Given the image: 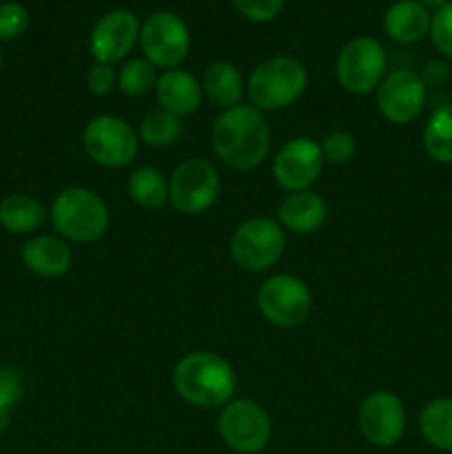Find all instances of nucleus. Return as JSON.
Returning a JSON list of instances; mask_svg holds the SVG:
<instances>
[{
    "instance_id": "nucleus-7",
    "label": "nucleus",
    "mask_w": 452,
    "mask_h": 454,
    "mask_svg": "<svg viewBox=\"0 0 452 454\" xmlns=\"http://www.w3.org/2000/svg\"><path fill=\"white\" fill-rule=\"evenodd\" d=\"M220 171L204 158L180 162L168 180V204L182 215H199L220 198Z\"/></svg>"
},
{
    "instance_id": "nucleus-11",
    "label": "nucleus",
    "mask_w": 452,
    "mask_h": 454,
    "mask_svg": "<svg viewBox=\"0 0 452 454\" xmlns=\"http://www.w3.org/2000/svg\"><path fill=\"white\" fill-rule=\"evenodd\" d=\"M140 47L153 67L177 69L191 51L189 25L173 12L151 13L140 27Z\"/></svg>"
},
{
    "instance_id": "nucleus-17",
    "label": "nucleus",
    "mask_w": 452,
    "mask_h": 454,
    "mask_svg": "<svg viewBox=\"0 0 452 454\" xmlns=\"http://www.w3.org/2000/svg\"><path fill=\"white\" fill-rule=\"evenodd\" d=\"M328 220V204L315 191L288 193L277 208V222L282 229L297 235H308L322 229Z\"/></svg>"
},
{
    "instance_id": "nucleus-24",
    "label": "nucleus",
    "mask_w": 452,
    "mask_h": 454,
    "mask_svg": "<svg viewBox=\"0 0 452 454\" xmlns=\"http://www.w3.org/2000/svg\"><path fill=\"white\" fill-rule=\"evenodd\" d=\"M424 149L434 162L452 164V105H441L430 114L424 127Z\"/></svg>"
},
{
    "instance_id": "nucleus-27",
    "label": "nucleus",
    "mask_w": 452,
    "mask_h": 454,
    "mask_svg": "<svg viewBox=\"0 0 452 454\" xmlns=\"http://www.w3.org/2000/svg\"><path fill=\"white\" fill-rule=\"evenodd\" d=\"M22 397V375L12 366H0V433L9 426L12 408Z\"/></svg>"
},
{
    "instance_id": "nucleus-15",
    "label": "nucleus",
    "mask_w": 452,
    "mask_h": 454,
    "mask_svg": "<svg viewBox=\"0 0 452 454\" xmlns=\"http://www.w3.org/2000/svg\"><path fill=\"white\" fill-rule=\"evenodd\" d=\"M142 22L129 9H111L100 16L89 34V51L96 62H115L124 60L140 43Z\"/></svg>"
},
{
    "instance_id": "nucleus-16",
    "label": "nucleus",
    "mask_w": 452,
    "mask_h": 454,
    "mask_svg": "<svg viewBox=\"0 0 452 454\" xmlns=\"http://www.w3.org/2000/svg\"><path fill=\"white\" fill-rule=\"evenodd\" d=\"M155 98H158L160 109L168 111L177 118H184L199 109L204 93L202 84L193 74L184 69H167L158 75Z\"/></svg>"
},
{
    "instance_id": "nucleus-21",
    "label": "nucleus",
    "mask_w": 452,
    "mask_h": 454,
    "mask_svg": "<svg viewBox=\"0 0 452 454\" xmlns=\"http://www.w3.org/2000/svg\"><path fill=\"white\" fill-rule=\"evenodd\" d=\"M44 220H47V208L34 195L12 193L0 202V226L9 233H34Z\"/></svg>"
},
{
    "instance_id": "nucleus-22",
    "label": "nucleus",
    "mask_w": 452,
    "mask_h": 454,
    "mask_svg": "<svg viewBox=\"0 0 452 454\" xmlns=\"http://www.w3.org/2000/svg\"><path fill=\"white\" fill-rule=\"evenodd\" d=\"M419 433L437 450L452 452V397H437L421 408Z\"/></svg>"
},
{
    "instance_id": "nucleus-9",
    "label": "nucleus",
    "mask_w": 452,
    "mask_h": 454,
    "mask_svg": "<svg viewBox=\"0 0 452 454\" xmlns=\"http://www.w3.org/2000/svg\"><path fill=\"white\" fill-rule=\"evenodd\" d=\"M386 75V49L370 35H355L337 56V80L341 89L355 96L377 91Z\"/></svg>"
},
{
    "instance_id": "nucleus-12",
    "label": "nucleus",
    "mask_w": 452,
    "mask_h": 454,
    "mask_svg": "<svg viewBox=\"0 0 452 454\" xmlns=\"http://www.w3.org/2000/svg\"><path fill=\"white\" fill-rule=\"evenodd\" d=\"M428 87L412 69H394L377 87V111L390 124H410L424 111Z\"/></svg>"
},
{
    "instance_id": "nucleus-3",
    "label": "nucleus",
    "mask_w": 452,
    "mask_h": 454,
    "mask_svg": "<svg viewBox=\"0 0 452 454\" xmlns=\"http://www.w3.org/2000/svg\"><path fill=\"white\" fill-rule=\"evenodd\" d=\"M51 224L66 242L89 244L100 239L109 229V207L105 200L84 186H66L53 198Z\"/></svg>"
},
{
    "instance_id": "nucleus-28",
    "label": "nucleus",
    "mask_w": 452,
    "mask_h": 454,
    "mask_svg": "<svg viewBox=\"0 0 452 454\" xmlns=\"http://www.w3.org/2000/svg\"><path fill=\"white\" fill-rule=\"evenodd\" d=\"M31 16L25 4L20 3H3L0 4V43L4 40H16L29 29Z\"/></svg>"
},
{
    "instance_id": "nucleus-34",
    "label": "nucleus",
    "mask_w": 452,
    "mask_h": 454,
    "mask_svg": "<svg viewBox=\"0 0 452 454\" xmlns=\"http://www.w3.org/2000/svg\"><path fill=\"white\" fill-rule=\"evenodd\" d=\"M421 4H424L425 9H428V12H437V9H441L443 4H448L450 3V0H419Z\"/></svg>"
},
{
    "instance_id": "nucleus-4",
    "label": "nucleus",
    "mask_w": 452,
    "mask_h": 454,
    "mask_svg": "<svg viewBox=\"0 0 452 454\" xmlns=\"http://www.w3.org/2000/svg\"><path fill=\"white\" fill-rule=\"evenodd\" d=\"M308 84L306 67L292 56H273L260 62L246 80V96L260 111L286 109L301 98Z\"/></svg>"
},
{
    "instance_id": "nucleus-32",
    "label": "nucleus",
    "mask_w": 452,
    "mask_h": 454,
    "mask_svg": "<svg viewBox=\"0 0 452 454\" xmlns=\"http://www.w3.org/2000/svg\"><path fill=\"white\" fill-rule=\"evenodd\" d=\"M118 84V71L113 65L106 62H93V67L87 74V87L93 96H109L113 87Z\"/></svg>"
},
{
    "instance_id": "nucleus-29",
    "label": "nucleus",
    "mask_w": 452,
    "mask_h": 454,
    "mask_svg": "<svg viewBox=\"0 0 452 454\" xmlns=\"http://www.w3.org/2000/svg\"><path fill=\"white\" fill-rule=\"evenodd\" d=\"M319 146H322L323 162L346 164L355 158L357 140H355L353 133L348 131H332L323 137V142Z\"/></svg>"
},
{
    "instance_id": "nucleus-30",
    "label": "nucleus",
    "mask_w": 452,
    "mask_h": 454,
    "mask_svg": "<svg viewBox=\"0 0 452 454\" xmlns=\"http://www.w3.org/2000/svg\"><path fill=\"white\" fill-rule=\"evenodd\" d=\"M428 35L433 40V47L441 56L452 58V0L437 12H433Z\"/></svg>"
},
{
    "instance_id": "nucleus-2",
    "label": "nucleus",
    "mask_w": 452,
    "mask_h": 454,
    "mask_svg": "<svg viewBox=\"0 0 452 454\" xmlns=\"http://www.w3.org/2000/svg\"><path fill=\"white\" fill-rule=\"evenodd\" d=\"M235 371L222 355L211 350H193L177 362L173 371V388L186 403L204 411L222 408L235 393Z\"/></svg>"
},
{
    "instance_id": "nucleus-6",
    "label": "nucleus",
    "mask_w": 452,
    "mask_h": 454,
    "mask_svg": "<svg viewBox=\"0 0 452 454\" xmlns=\"http://www.w3.org/2000/svg\"><path fill=\"white\" fill-rule=\"evenodd\" d=\"M217 433L233 452L257 454L269 446L273 424L269 412L253 399H230L217 417Z\"/></svg>"
},
{
    "instance_id": "nucleus-26",
    "label": "nucleus",
    "mask_w": 452,
    "mask_h": 454,
    "mask_svg": "<svg viewBox=\"0 0 452 454\" xmlns=\"http://www.w3.org/2000/svg\"><path fill=\"white\" fill-rule=\"evenodd\" d=\"M158 67L151 65L146 58H133L127 60L118 71V87L124 96L140 98L144 93H149L151 89H155L158 82V74H155Z\"/></svg>"
},
{
    "instance_id": "nucleus-23",
    "label": "nucleus",
    "mask_w": 452,
    "mask_h": 454,
    "mask_svg": "<svg viewBox=\"0 0 452 454\" xmlns=\"http://www.w3.org/2000/svg\"><path fill=\"white\" fill-rule=\"evenodd\" d=\"M127 189L133 202L149 211H158L168 204V180L155 167H137L129 176Z\"/></svg>"
},
{
    "instance_id": "nucleus-1",
    "label": "nucleus",
    "mask_w": 452,
    "mask_h": 454,
    "mask_svg": "<svg viewBox=\"0 0 452 454\" xmlns=\"http://www.w3.org/2000/svg\"><path fill=\"white\" fill-rule=\"evenodd\" d=\"M211 145L217 158L233 171H253L270 149V127L264 111L238 105L222 111L211 129Z\"/></svg>"
},
{
    "instance_id": "nucleus-31",
    "label": "nucleus",
    "mask_w": 452,
    "mask_h": 454,
    "mask_svg": "<svg viewBox=\"0 0 452 454\" xmlns=\"http://www.w3.org/2000/svg\"><path fill=\"white\" fill-rule=\"evenodd\" d=\"M235 12L251 22H270L279 16L284 0H230Z\"/></svg>"
},
{
    "instance_id": "nucleus-14",
    "label": "nucleus",
    "mask_w": 452,
    "mask_h": 454,
    "mask_svg": "<svg viewBox=\"0 0 452 454\" xmlns=\"http://www.w3.org/2000/svg\"><path fill=\"white\" fill-rule=\"evenodd\" d=\"M322 146L310 137H291L279 146L273 158L275 182L288 193L310 189V184L322 176Z\"/></svg>"
},
{
    "instance_id": "nucleus-13",
    "label": "nucleus",
    "mask_w": 452,
    "mask_h": 454,
    "mask_svg": "<svg viewBox=\"0 0 452 454\" xmlns=\"http://www.w3.org/2000/svg\"><path fill=\"white\" fill-rule=\"evenodd\" d=\"M359 430L377 448H390L406 433V408L390 390H375L359 403Z\"/></svg>"
},
{
    "instance_id": "nucleus-18",
    "label": "nucleus",
    "mask_w": 452,
    "mask_h": 454,
    "mask_svg": "<svg viewBox=\"0 0 452 454\" xmlns=\"http://www.w3.org/2000/svg\"><path fill=\"white\" fill-rule=\"evenodd\" d=\"M22 264L38 278H60L71 269V248L56 235H35L22 244Z\"/></svg>"
},
{
    "instance_id": "nucleus-10",
    "label": "nucleus",
    "mask_w": 452,
    "mask_h": 454,
    "mask_svg": "<svg viewBox=\"0 0 452 454\" xmlns=\"http://www.w3.org/2000/svg\"><path fill=\"white\" fill-rule=\"evenodd\" d=\"M257 309L261 317L277 328H292L304 322L313 309L308 284L291 273L266 279L257 291Z\"/></svg>"
},
{
    "instance_id": "nucleus-35",
    "label": "nucleus",
    "mask_w": 452,
    "mask_h": 454,
    "mask_svg": "<svg viewBox=\"0 0 452 454\" xmlns=\"http://www.w3.org/2000/svg\"><path fill=\"white\" fill-rule=\"evenodd\" d=\"M0 67H3V51H0Z\"/></svg>"
},
{
    "instance_id": "nucleus-5",
    "label": "nucleus",
    "mask_w": 452,
    "mask_h": 454,
    "mask_svg": "<svg viewBox=\"0 0 452 454\" xmlns=\"http://www.w3.org/2000/svg\"><path fill=\"white\" fill-rule=\"evenodd\" d=\"M284 248H286V235L282 224L273 217L244 220L230 235V257L239 269L248 273L273 269L284 255Z\"/></svg>"
},
{
    "instance_id": "nucleus-8",
    "label": "nucleus",
    "mask_w": 452,
    "mask_h": 454,
    "mask_svg": "<svg viewBox=\"0 0 452 454\" xmlns=\"http://www.w3.org/2000/svg\"><path fill=\"white\" fill-rule=\"evenodd\" d=\"M82 146L100 167L122 168L136 160L140 140L127 120L105 114L89 120L82 131Z\"/></svg>"
},
{
    "instance_id": "nucleus-25",
    "label": "nucleus",
    "mask_w": 452,
    "mask_h": 454,
    "mask_svg": "<svg viewBox=\"0 0 452 454\" xmlns=\"http://www.w3.org/2000/svg\"><path fill=\"white\" fill-rule=\"evenodd\" d=\"M182 118L164 109H153L142 118L140 140L149 146H168L180 140Z\"/></svg>"
},
{
    "instance_id": "nucleus-19",
    "label": "nucleus",
    "mask_w": 452,
    "mask_h": 454,
    "mask_svg": "<svg viewBox=\"0 0 452 454\" xmlns=\"http://www.w3.org/2000/svg\"><path fill=\"white\" fill-rule=\"evenodd\" d=\"M433 13L419 0H397L384 13V31L399 44H412L430 34Z\"/></svg>"
},
{
    "instance_id": "nucleus-33",
    "label": "nucleus",
    "mask_w": 452,
    "mask_h": 454,
    "mask_svg": "<svg viewBox=\"0 0 452 454\" xmlns=\"http://www.w3.org/2000/svg\"><path fill=\"white\" fill-rule=\"evenodd\" d=\"M419 75L425 87H441L450 78V67L441 60H430Z\"/></svg>"
},
{
    "instance_id": "nucleus-20",
    "label": "nucleus",
    "mask_w": 452,
    "mask_h": 454,
    "mask_svg": "<svg viewBox=\"0 0 452 454\" xmlns=\"http://www.w3.org/2000/svg\"><path fill=\"white\" fill-rule=\"evenodd\" d=\"M199 84H202L204 98H208V102L222 111L242 105V98L246 93L242 71L229 60H215L208 65Z\"/></svg>"
}]
</instances>
